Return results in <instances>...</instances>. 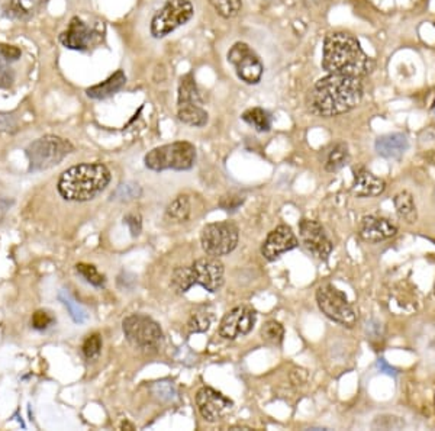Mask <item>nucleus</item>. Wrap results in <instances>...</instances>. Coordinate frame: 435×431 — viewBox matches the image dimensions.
Masks as SVG:
<instances>
[{"instance_id": "f257e3e1", "label": "nucleus", "mask_w": 435, "mask_h": 431, "mask_svg": "<svg viewBox=\"0 0 435 431\" xmlns=\"http://www.w3.org/2000/svg\"><path fill=\"white\" fill-rule=\"evenodd\" d=\"M361 98L363 84L359 77L330 74L315 83L309 106L315 115L331 118L354 110Z\"/></svg>"}, {"instance_id": "f03ea898", "label": "nucleus", "mask_w": 435, "mask_h": 431, "mask_svg": "<svg viewBox=\"0 0 435 431\" xmlns=\"http://www.w3.org/2000/svg\"><path fill=\"white\" fill-rule=\"evenodd\" d=\"M322 67L330 74L363 77L375 70V61L350 34L334 32L325 38Z\"/></svg>"}, {"instance_id": "7ed1b4c3", "label": "nucleus", "mask_w": 435, "mask_h": 431, "mask_svg": "<svg viewBox=\"0 0 435 431\" xmlns=\"http://www.w3.org/2000/svg\"><path fill=\"white\" fill-rule=\"evenodd\" d=\"M111 182V171L102 163H84L65 170L58 180V192L65 201L95 199Z\"/></svg>"}, {"instance_id": "20e7f679", "label": "nucleus", "mask_w": 435, "mask_h": 431, "mask_svg": "<svg viewBox=\"0 0 435 431\" xmlns=\"http://www.w3.org/2000/svg\"><path fill=\"white\" fill-rule=\"evenodd\" d=\"M193 285H201L209 292L220 291L224 285V265L218 257H202L192 266H180L173 270L171 288L178 293H186Z\"/></svg>"}, {"instance_id": "39448f33", "label": "nucleus", "mask_w": 435, "mask_h": 431, "mask_svg": "<svg viewBox=\"0 0 435 431\" xmlns=\"http://www.w3.org/2000/svg\"><path fill=\"white\" fill-rule=\"evenodd\" d=\"M145 166L149 170H189L196 161V148L190 142L179 141L157 147L145 156Z\"/></svg>"}, {"instance_id": "423d86ee", "label": "nucleus", "mask_w": 435, "mask_h": 431, "mask_svg": "<svg viewBox=\"0 0 435 431\" xmlns=\"http://www.w3.org/2000/svg\"><path fill=\"white\" fill-rule=\"evenodd\" d=\"M73 152V145L61 137L46 135L29 144L27 154L31 170L41 171L60 164Z\"/></svg>"}, {"instance_id": "0eeeda50", "label": "nucleus", "mask_w": 435, "mask_h": 431, "mask_svg": "<svg viewBox=\"0 0 435 431\" xmlns=\"http://www.w3.org/2000/svg\"><path fill=\"white\" fill-rule=\"evenodd\" d=\"M316 303L322 314L338 324L352 329L357 321V314L344 292L331 284H323L316 291Z\"/></svg>"}, {"instance_id": "6e6552de", "label": "nucleus", "mask_w": 435, "mask_h": 431, "mask_svg": "<svg viewBox=\"0 0 435 431\" xmlns=\"http://www.w3.org/2000/svg\"><path fill=\"white\" fill-rule=\"evenodd\" d=\"M122 330L126 340L134 347L149 352L156 350L163 340V331L152 318L142 314H133L123 319Z\"/></svg>"}, {"instance_id": "1a4fd4ad", "label": "nucleus", "mask_w": 435, "mask_h": 431, "mask_svg": "<svg viewBox=\"0 0 435 431\" xmlns=\"http://www.w3.org/2000/svg\"><path fill=\"white\" fill-rule=\"evenodd\" d=\"M193 16V5L189 0H167V4L151 20V34L154 38H164Z\"/></svg>"}, {"instance_id": "9d476101", "label": "nucleus", "mask_w": 435, "mask_h": 431, "mask_svg": "<svg viewBox=\"0 0 435 431\" xmlns=\"http://www.w3.org/2000/svg\"><path fill=\"white\" fill-rule=\"evenodd\" d=\"M239 240V231L235 224L213 223L208 224L201 234V244L208 256L221 257L235 250Z\"/></svg>"}, {"instance_id": "9b49d317", "label": "nucleus", "mask_w": 435, "mask_h": 431, "mask_svg": "<svg viewBox=\"0 0 435 431\" xmlns=\"http://www.w3.org/2000/svg\"><path fill=\"white\" fill-rule=\"evenodd\" d=\"M228 61L235 67L238 77L248 84L258 83L263 76V64L244 42H236L229 50Z\"/></svg>"}, {"instance_id": "f8f14e48", "label": "nucleus", "mask_w": 435, "mask_h": 431, "mask_svg": "<svg viewBox=\"0 0 435 431\" xmlns=\"http://www.w3.org/2000/svg\"><path fill=\"white\" fill-rule=\"evenodd\" d=\"M300 244L319 260H326L334 244L326 235L323 227L312 220H302L299 224Z\"/></svg>"}, {"instance_id": "ddd939ff", "label": "nucleus", "mask_w": 435, "mask_h": 431, "mask_svg": "<svg viewBox=\"0 0 435 431\" xmlns=\"http://www.w3.org/2000/svg\"><path fill=\"white\" fill-rule=\"evenodd\" d=\"M196 405H198L201 416L209 423L222 420L234 408V402L229 398L209 386L201 387L196 394Z\"/></svg>"}, {"instance_id": "4468645a", "label": "nucleus", "mask_w": 435, "mask_h": 431, "mask_svg": "<svg viewBox=\"0 0 435 431\" xmlns=\"http://www.w3.org/2000/svg\"><path fill=\"white\" fill-rule=\"evenodd\" d=\"M255 324V311L248 307H236L221 319L220 336L225 340H235L247 336Z\"/></svg>"}, {"instance_id": "2eb2a0df", "label": "nucleus", "mask_w": 435, "mask_h": 431, "mask_svg": "<svg viewBox=\"0 0 435 431\" xmlns=\"http://www.w3.org/2000/svg\"><path fill=\"white\" fill-rule=\"evenodd\" d=\"M299 246L297 237L288 225L276 227L261 246V254L269 262H274L281 254H285Z\"/></svg>"}, {"instance_id": "dca6fc26", "label": "nucleus", "mask_w": 435, "mask_h": 431, "mask_svg": "<svg viewBox=\"0 0 435 431\" xmlns=\"http://www.w3.org/2000/svg\"><path fill=\"white\" fill-rule=\"evenodd\" d=\"M98 34L87 27L81 19L73 18L69 28L60 35V42L70 50H89L96 42Z\"/></svg>"}, {"instance_id": "f3484780", "label": "nucleus", "mask_w": 435, "mask_h": 431, "mask_svg": "<svg viewBox=\"0 0 435 431\" xmlns=\"http://www.w3.org/2000/svg\"><path fill=\"white\" fill-rule=\"evenodd\" d=\"M360 237L368 243H380L392 239L398 232V227L387 218L368 215L360 223Z\"/></svg>"}, {"instance_id": "a211bd4d", "label": "nucleus", "mask_w": 435, "mask_h": 431, "mask_svg": "<svg viewBox=\"0 0 435 431\" xmlns=\"http://www.w3.org/2000/svg\"><path fill=\"white\" fill-rule=\"evenodd\" d=\"M386 183L383 179L370 173L368 170L360 168L354 173V180L352 185L353 195L360 198H373L379 197L384 192Z\"/></svg>"}, {"instance_id": "6ab92c4d", "label": "nucleus", "mask_w": 435, "mask_h": 431, "mask_svg": "<svg viewBox=\"0 0 435 431\" xmlns=\"http://www.w3.org/2000/svg\"><path fill=\"white\" fill-rule=\"evenodd\" d=\"M408 150V138L401 133L382 135L376 140V152L392 160H399Z\"/></svg>"}, {"instance_id": "aec40b11", "label": "nucleus", "mask_w": 435, "mask_h": 431, "mask_svg": "<svg viewBox=\"0 0 435 431\" xmlns=\"http://www.w3.org/2000/svg\"><path fill=\"white\" fill-rule=\"evenodd\" d=\"M126 83V76L122 70H118L115 74H112L109 79H106L105 81H102L100 84L93 86V88L87 89V96L93 98V99H106L109 96L115 95L116 92H119Z\"/></svg>"}, {"instance_id": "412c9836", "label": "nucleus", "mask_w": 435, "mask_h": 431, "mask_svg": "<svg viewBox=\"0 0 435 431\" xmlns=\"http://www.w3.org/2000/svg\"><path fill=\"white\" fill-rule=\"evenodd\" d=\"M394 204L398 212V217L406 224H415L418 220V209L413 201L412 193L408 190L399 192L394 198Z\"/></svg>"}, {"instance_id": "4be33fe9", "label": "nucleus", "mask_w": 435, "mask_h": 431, "mask_svg": "<svg viewBox=\"0 0 435 431\" xmlns=\"http://www.w3.org/2000/svg\"><path fill=\"white\" fill-rule=\"evenodd\" d=\"M178 117L183 124L196 128L205 126L209 119L202 105H180L178 106Z\"/></svg>"}, {"instance_id": "5701e85b", "label": "nucleus", "mask_w": 435, "mask_h": 431, "mask_svg": "<svg viewBox=\"0 0 435 431\" xmlns=\"http://www.w3.org/2000/svg\"><path fill=\"white\" fill-rule=\"evenodd\" d=\"M203 99L201 96V92L196 86V81L193 76L189 73L186 74L179 86V99L178 105H202Z\"/></svg>"}, {"instance_id": "b1692460", "label": "nucleus", "mask_w": 435, "mask_h": 431, "mask_svg": "<svg viewBox=\"0 0 435 431\" xmlns=\"http://www.w3.org/2000/svg\"><path fill=\"white\" fill-rule=\"evenodd\" d=\"M348 160H350V153H348L347 144L338 142L331 148L328 157L325 160V170L330 171V173H335L348 163Z\"/></svg>"}, {"instance_id": "393cba45", "label": "nucleus", "mask_w": 435, "mask_h": 431, "mask_svg": "<svg viewBox=\"0 0 435 431\" xmlns=\"http://www.w3.org/2000/svg\"><path fill=\"white\" fill-rule=\"evenodd\" d=\"M243 119L258 133H267L272 128V117L261 107H253L243 114Z\"/></svg>"}, {"instance_id": "a878e982", "label": "nucleus", "mask_w": 435, "mask_h": 431, "mask_svg": "<svg viewBox=\"0 0 435 431\" xmlns=\"http://www.w3.org/2000/svg\"><path fill=\"white\" fill-rule=\"evenodd\" d=\"M190 211H192V206H190L189 197L187 195H179L176 199L170 202L166 213L170 220L182 223V221L189 220Z\"/></svg>"}, {"instance_id": "bb28decb", "label": "nucleus", "mask_w": 435, "mask_h": 431, "mask_svg": "<svg viewBox=\"0 0 435 431\" xmlns=\"http://www.w3.org/2000/svg\"><path fill=\"white\" fill-rule=\"evenodd\" d=\"M141 195H142L141 186L134 183V182H128V183H122L116 187V190L112 193L111 199L119 201V202H129V201L138 199Z\"/></svg>"}, {"instance_id": "cd10ccee", "label": "nucleus", "mask_w": 435, "mask_h": 431, "mask_svg": "<svg viewBox=\"0 0 435 431\" xmlns=\"http://www.w3.org/2000/svg\"><path fill=\"white\" fill-rule=\"evenodd\" d=\"M261 337H263L267 344L279 346L283 341V337H285V329H283L280 322L270 319L263 326V329H261Z\"/></svg>"}, {"instance_id": "c85d7f7f", "label": "nucleus", "mask_w": 435, "mask_h": 431, "mask_svg": "<svg viewBox=\"0 0 435 431\" xmlns=\"http://www.w3.org/2000/svg\"><path fill=\"white\" fill-rule=\"evenodd\" d=\"M38 0H11L8 13L15 19H27L32 15Z\"/></svg>"}, {"instance_id": "c756f323", "label": "nucleus", "mask_w": 435, "mask_h": 431, "mask_svg": "<svg viewBox=\"0 0 435 431\" xmlns=\"http://www.w3.org/2000/svg\"><path fill=\"white\" fill-rule=\"evenodd\" d=\"M213 9L222 18H235L241 11V0H209Z\"/></svg>"}, {"instance_id": "7c9ffc66", "label": "nucleus", "mask_w": 435, "mask_h": 431, "mask_svg": "<svg viewBox=\"0 0 435 431\" xmlns=\"http://www.w3.org/2000/svg\"><path fill=\"white\" fill-rule=\"evenodd\" d=\"M58 299L61 300L62 305L69 310L72 318L74 319V322H77V324H81V322H84V321L87 319L86 311L76 303V300H74L67 292L61 291V292L58 293Z\"/></svg>"}, {"instance_id": "2f4dec72", "label": "nucleus", "mask_w": 435, "mask_h": 431, "mask_svg": "<svg viewBox=\"0 0 435 431\" xmlns=\"http://www.w3.org/2000/svg\"><path fill=\"white\" fill-rule=\"evenodd\" d=\"M151 391L160 401L168 402L178 398V390L170 380H160L151 386Z\"/></svg>"}, {"instance_id": "473e14b6", "label": "nucleus", "mask_w": 435, "mask_h": 431, "mask_svg": "<svg viewBox=\"0 0 435 431\" xmlns=\"http://www.w3.org/2000/svg\"><path fill=\"white\" fill-rule=\"evenodd\" d=\"M79 274L86 280V282H89L91 285L93 286H102L105 284V276L99 273V270L92 266V265H86V263H79L76 266Z\"/></svg>"}, {"instance_id": "72a5a7b5", "label": "nucleus", "mask_w": 435, "mask_h": 431, "mask_svg": "<svg viewBox=\"0 0 435 431\" xmlns=\"http://www.w3.org/2000/svg\"><path fill=\"white\" fill-rule=\"evenodd\" d=\"M212 322V317L208 312H196L190 317L187 327L190 333H205L209 330Z\"/></svg>"}, {"instance_id": "f704fd0d", "label": "nucleus", "mask_w": 435, "mask_h": 431, "mask_svg": "<svg viewBox=\"0 0 435 431\" xmlns=\"http://www.w3.org/2000/svg\"><path fill=\"white\" fill-rule=\"evenodd\" d=\"M83 354L86 356V359L89 360H95L99 357L100 352H102V338L99 334H92L87 337L83 343Z\"/></svg>"}, {"instance_id": "c9c22d12", "label": "nucleus", "mask_w": 435, "mask_h": 431, "mask_svg": "<svg viewBox=\"0 0 435 431\" xmlns=\"http://www.w3.org/2000/svg\"><path fill=\"white\" fill-rule=\"evenodd\" d=\"M54 322V318L47 311H36L32 315V327L36 330H46Z\"/></svg>"}, {"instance_id": "e433bc0d", "label": "nucleus", "mask_w": 435, "mask_h": 431, "mask_svg": "<svg viewBox=\"0 0 435 431\" xmlns=\"http://www.w3.org/2000/svg\"><path fill=\"white\" fill-rule=\"evenodd\" d=\"M244 202V198L239 197V195H234V193H229V195H225L221 198L220 201V206L225 211H229V212H234L236 211L239 206L243 205Z\"/></svg>"}, {"instance_id": "4c0bfd02", "label": "nucleus", "mask_w": 435, "mask_h": 431, "mask_svg": "<svg viewBox=\"0 0 435 431\" xmlns=\"http://www.w3.org/2000/svg\"><path fill=\"white\" fill-rule=\"evenodd\" d=\"M15 81V73L13 70L6 66L5 62H0V88L9 89Z\"/></svg>"}, {"instance_id": "58836bf2", "label": "nucleus", "mask_w": 435, "mask_h": 431, "mask_svg": "<svg viewBox=\"0 0 435 431\" xmlns=\"http://www.w3.org/2000/svg\"><path fill=\"white\" fill-rule=\"evenodd\" d=\"M123 223L129 227V231H130V234H133L134 237L140 235L141 228H142V223H141V217H140V215L129 213V215H126V217L123 218Z\"/></svg>"}, {"instance_id": "ea45409f", "label": "nucleus", "mask_w": 435, "mask_h": 431, "mask_svg": "<svg viewBox=\"0 0 435 431\" xmlns=\"http://www.w3.org/2000/svg\"><path fill=\"white\" fill-rule=\"evenodd\" d=\"M20 50L15 46H8V44H0V57L6 61H16L20 58Z\"/></svg>"}, {"instance_id": "a19ab883", "label": "nucleus", "mask_w": 435, "mask_h": 431, "mask_svg": "<svg viewBox=\"0 0 435 431\" xmlns=\"http://www.w3.org/2000/svg\"><path fill=\"white\" fill-rule=\"evenodd\" d=\"M16 128V121L12 115L0 114V131H12Z\"/></svg>"}, {"instance_id": "79ce46f5", "label": "nucleus", "mask_w": 435, "mask_h": 431, "mask_svg": "<svg viewBox=\"0 0 435 431\" xmlns=\"http://www.w3.org/2000/svg\"><path fill=\"white\" fill-rule=\"evenodd\" d=\"M379 366H380V369L384 371L386 373H389V375H395V371L392 369V368H389V366L384 363V360H380V362H379Z\"/></svg>"}, {"instance_id": "37998d69", "label": "nucleus", "mask_w": 435, "mask_h": 431, "mask_svg": "<svg viewBox=\"0 0 435 431\" xmlns=\"http://www.w3.org/2000/svg\"><path fill=\"white\" fill-rule=\"evenodd\" d=\"M121 428H122V430H125V428H128V430H134V425H133V424H129L128 421H125V423H122Z\"/></svg>"}, {"instance_id": "c03bdc74", "label": "nucleus", "mask_w": 435, "mask_h": 431, "mask_svg": "<svg viewBox=\"0 0 435 431\" xmlns=\"http://www.w3.org/2000/svg\"><path fill=\"white\" fill-rule=\"evenodd\" d=\"M434 295H435V284H434Z\"/></svg>"}]
</instances>
